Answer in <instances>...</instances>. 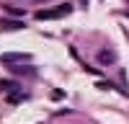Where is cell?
<instances>
[{
	"instance_id": "obj_5",
	"label": "cell",
	"mask_w": 129,
	"mask_h": 124,
	"mask_svg": "<svg viewBox=\"0 0 129 124\" xmlns=\"http://www.w3.org/2000/svg\"><path fill=\"white\" fill-rule=\"evenodd\" d=\"M13 59H31V54H18V52H8V54H3V62H13Z\"/></svg>"
},
{
	"instance_id": "obj_1",
	"label": "cell",
	"mask_w": 129,
	"mask_h": 124,
	"mask_svg": "<svg viewBox=\"0 0 129 124\" xmlns=\"http://www.w3.org/2000/svg\"><path fill=\"white\" fill-rule=\"evenodd\" d=\"M70 5L67 3H62V5H57V8H52V10H39L36 13V21H49V18H62V16H67L70 13Z\"/></svg>"
},
{
	"instance_id": "obj_8",
	"label": "cell",
	"mask_w": 129,
	"mask_h": 124,
	"mask_svg": "<svg viewBox=\"0 0 129 124\" xmlns=\"http://www.w3.org/2000/svg\"><path fill=\"white\" fill-rule=\"evenodd\" d=\"M52 98H54V101H59V98H64V93H62V90H54V93H52Z\"/></svg>"
},
{
	"instance_id": "obj_2",
	"label": "cell",
	"mask_w": 129,
	"mask_h": 124,
	"mask_svg": "<svg viewBox=\"0 0 129 124\" xmlns=\"http://www.w3.org/2000/svg\"><path fill=\"white\" fill-rule=\"evenodd\" d=\"M95 59H98V65H114V62H116V54H114V52L111 49H98V54H95Z\"/></svg>"
},
{
	"instance_id": "obj_7",
	"label": "cell",
	"mask_w": 129,
	"mask_h": 124,
	"mask_svg": "<svg viewBox=\"0 0 129 124\" xmlns=\"http://www.w3.org/2000/svg\"><path fill=\"white\" fill-rule=\"evenodd\" d=\"M26 98V93H8V103H21Z\"/></svg>"
},
{
	"instance_id": "obj_3",
	"label": "cell",
	"mask_w": 129,
	"mask_h": 124,
	"mask_svg": "<svg viewBox=\"0 0 129 124\" xmlns=\"http://www.w3.org/2000/svg\"><path fill=\"white\" fill-rule=\"evenodd\" d=\"M0 28L3 31H21V28H26L23 21H13V18H3L0 21Z\"/></svg>"
},
{
	"instance_id": "obj_6",
	"label": "cell",
	"mask_w": 129,
	"mask_h": 124,
	"mask_svg": "<svg viewBox=\"0 0 129 124\" xmlns=\"http://www.w3.org/2000/svg\"><path fill=\"white\" fill-rule=\"evenodd\" d=\"M18 88V83L16 80H0V90H5V93H13Z\"/></svg>"
},
{
	"instance_id": "obj_4",
	"label": "cell",
	"mask_w": 129,
	"mask_h": 124,
	"mask_svg": "<svg viewBox=\"0 0 129 124\" xmlns=\"http://www.w3.org/2000/svg\"><path fill=\"white\" fill-rule=\"evenodd\" d=\"M10 70L18 72V75H36V67H31V65H16V62H8Z\"/></svg>"
}]
</instances>
